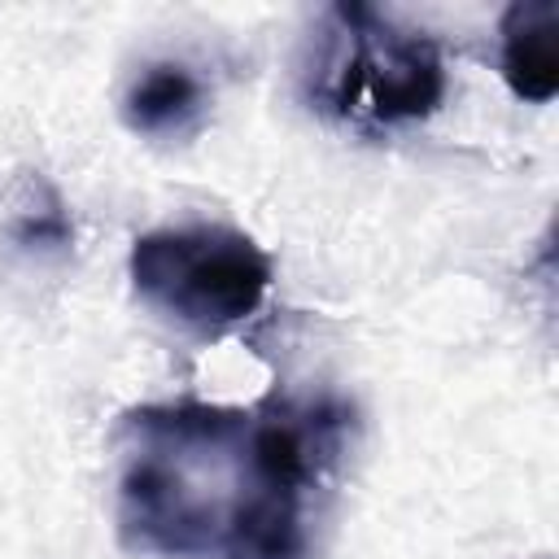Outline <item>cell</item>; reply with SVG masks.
<instances>
[{
	"label": "cell",
	"mask_w": 559,
	"mask_h": 559,
	"mask_svg": "<svg viewBox=\"0 0 559 559\" xmlns=\"http://www.w3.org/2000/svg\"><path fill=\"white\" fill-rule=\"evenodd\" d=\"M336 17L349 26V57L332 74V109L371 122H411L437 109L445 96V66L432 39L393 31L367 4H341Z\"/></svg>",
	"instance_id": "2"
},
{
	"label": "cell",
	"mask_w": 559,
	"mask_h": 559,
	"mask_svg": "<svg viewBox=\"0 0 559 559\" xmlns=\"http://www.w3.org/2000/svg\"><path fill=\"white\" fill-rule=\"evenodd\" d=\"M502 79L533 105L559 92V9L550 0H515L502 13Z\"/></svg>",
	"instance_id": "3"
},
{
	"label": "cell",
	"mask_w": 559,
	"mask_h": 559,
	"mask_svg": "<svg viewBox=\"0 0 559 559\" xmlns=\"http://www.w3.org/2000/svg\"><path fill=\"white\" fill-rule=\"evenodd\" d=\"M201 105H205V92H201L197 74L188 66L157 61L131 83L122 114L144 135H179L201 118Z\"/></svg>",
	"instance_id": "4"
},
{
	"label": "cell",
	"mask_w": 559,
	"mask_h": 559,
	"mask_svg": "<svg viewBox=\"0 0 559 559\" xmlns=\"http://www.w3.org/2000/svg\"><path fill=\"white\" fill-rule=\"evenodd\" d=\"M135 293L162 314L218 332L249 319L271 288V258L231 227H162L131 249Z\"/></svg>",
	"instance_id": "1"
}]
</instances>
